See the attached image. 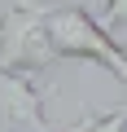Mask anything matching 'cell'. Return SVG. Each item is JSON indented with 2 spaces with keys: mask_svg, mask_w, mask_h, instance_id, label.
Masks as SVG:
<instances>
[{
  "mask_svg": "<svg viewBox=\"0 0 127 132\" xmlns=\"http://www.w3.org/2000/svg\"><path fill=\"white\" fill-rule=\"evenodd\" d=\"M44 31L53 40L57 62L61 57H79V62H96L105 71H114L127 84V44H118L83 5H44Z\"/></svg>",
  "mask_w": 127,
  "mask_h": 132,
  "instance_id": "obj_1",
  "label": "cell"
},
{
  "mask_svg": "<svg viewBox=\"0 0 127 132\" xmlns=\"http://www.w3.org/2000/svg\"><path fill=\"white\" fill-rule=\"evenodd\" d=\"M53 62H57V53H53V40L44 31L40 0H13L9 9H0V71L35 75Z\"/></svg>",
  "mask_w": 127,
  "mask_h": 132,
  "instance_id": "obj_2",
  "label": "cell"
},
{
  "mask_svg": "<svg viewBox=\"0 0 127 132\" xmlns=\"http://www.w3.org/2000/svg\"><path fill=\"white\" fill-rule=\"evenodd\" d=\"M57 88H40L31 75L0 71V132H48L44 101Z\"/></svg>",
  "mask_w": 127,
  "mask_h": 132,
  "instance_id": "obj_3",
  "label": "cell"
},
{
  "mask_svg": "<svg viewBox=\"0 0 127 132\" xmlns=\"http://www.w3.org/2000/svg\"><path fill=\"white\" fill-rule=\"evenodd\" d=\"M101 27H105V31H127V0H105Z\"/></svg>",
  "mask_w": 127,
  "mask_h": 132,
  "instance_id": "obj_4",
  "label": "cell"
}]
</instances>
